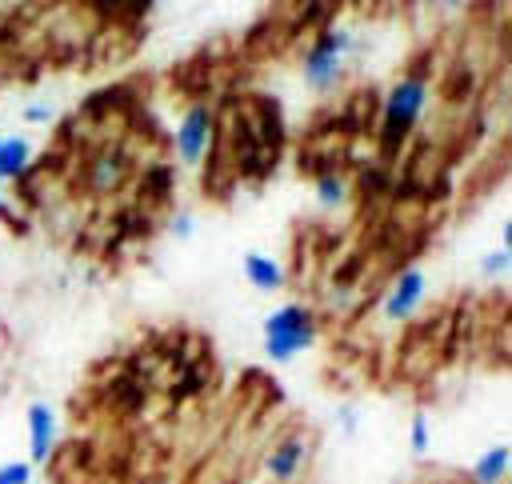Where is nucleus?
<instances>
[{"instance_id": "2eb2a0df", "label": "nucleus", "mask_w": 512, "mask_h": 484, "mask_svg": "<svg viewBox=\"0 0 512 484\" xmlns=\"http://www.w3.org/2000/svg\"><path fill=\"white\" fill-rule=\"evenodd\" d=\"M0 484H32V464L28 460H4L0 464Z\"/></svg>"}, {"instance_id": "6e6552de", "label": "nucleus", "mask_w": 512, "mask_h": 484, "mask_svg": "<svg viewBox=\"0 0 512 484\" xmlns=\"http://www.w3.org/2000/svg\"><path fill=\"white\" fill-rule=\"evenodd\" d=\"M128 172H132V160L124 148H100L84 168V184L92 192H116L128 180Z\"/></svg>"}, {"instance_id": "a211bd4d", "label": "nucleus", "mask_w": 512, "mask_h": 484, "mask_svg": "<svg viewBox=\"0 0 512 484\" xmlns=\"http://www.w3.org/2000/svg\"><path fill=\"white\" fill-rule=\"evenodd\" d=\"M0 220H12V204H8V196H4V184H0Z\"/></svg>"}, {"instance_id": "9d476101", "label": "nucleus", "mask_w": 512, "mask_h": 484, "mask_svg": "<svg viewBox=\"0 0 512 484\" xmlns=\"http://www.w3.org/2000/svg\"><path fill=\"white\" fill-rule=\"evenodd\" d=\"M508 464H512V456H508V444L500 440V444H492V448H484L472 464H468V484H508Z\"/></svg>"}, {"instance_id": "dca6fc26", "label": "nucleus", "mask_w": 512, "mask_h": 484, "mask_svg": "<svg viewBox=\"0 0 512 484\" xmlns=\"http://www.w3.org/2000/svg\"><path fill=\"white\" fill-rule=\"evenodd\" d=\"M28 124H48L52 116H56V108H48V104H24V112H20Z\"/></svg>"}, {"instance_id": "f3484780", "label": "nucleus", "mask_w": 512, "mask_h": 484, "mask_svg": "<svg viewBox=\"0 0 512 484\" xmlns=\"http://www.w3.org/2000/svg\"><path fill=\"white\" fill-rule=\"evenodd\" d=\"M188 232H192V220H188V216H180V220L172 224V236H180V240H184Z\"/></svg>"}, {"instance_id": "f257e3e1", "label": "nucleus", "mask_w": 512, "mask_h": 484, "mask_svg": "<svg viewBox=\"0 0 512 484\" xmlns=\"http://www.w3.org/2000/svg\"><path fill=\"white\" fill-rule=\"evenodd\" d=\"M428 100H432V80L424 68H408L396 84H388V92L380 100V120H376V140L388 160H396L408 148L412 132L420 128V120L428 112Z\"/></svg>"}, {"instance_id": "f03ea898", "label": "nucleus", "mask_w": 512, "mask_h": 484, "mask_svg": "<svg viewBox=\"0 0 512 484\" xmlns=\"http://www.w3.org/2000/svg\"><path fill=\"white\" fill-rule=\"evenodd\" d=\"M320 340V316L304 300H284L260 320V356L272 364H292Z\"/></svg>"}, {"instance_id": "39448f33", "label": "nucleus", "mask_w": 512, "mask_h": 484, "mask_svg": "<svg viewBox=\"0 0 512 484\" xmlns=\"http://www.w3.org/2000/svg\"><path fill=\"white\" fill-rule=\"evenodd\" d=\"M312 456H316V440H312L304 428H292V432H284V436L264 452L260 472H264L272 484H296V480H304Z\"/></svg>"}, {"instance_id": "6ab92c4d", "label": "nucleus", "mask_w": 512, "mask_h": 484, "mask_svg": "<svg viewBox=\"0 0 512 484\" xmlns=\"http://www.w3.org/2000/svg\"><path fill=\"white\" fill-rule=\"evenodd\" d=\"M440 4H444V8H464L468 0H440Z\"/></svg>"}, {"instance_id": "4468645a", "label": "nucleus", "mask_w": 512, "mask_h": 484, "mask_svg": "<svg viewBox=\"0 0 512 484\" xmlns=\"http://www.w3.org/2000/svg\"><path fill=\"white\" fill-rule=\"evenodd\" d=\"M508 268H512V256H508V244H500L496 252H488V256L480 260V272H484L488 280H500V276H508Z\"/></svg>"}, {"instance_id": "9b49d317", "label": "nucleus", "mask_w": 512, "mask_h": 484, "mask_svg": "<svg viewBox=\"0 0 512 484\" xmlns=\"http://www.w3.org/2000/svg\"><path fill=\"white\" fill-rule=\"evenodd\" d=\"M32 172V144L28 136H4L0 144V184H16Z\"/></svg>"}, {"instance_id": "1a4fd4ad", "label": "nucleus", "mask_w": 512, "mask_h": 484, "mask_svg": "<svg viewBox=\"0 0 512 484\" xmlns=\"http://www.w3.org/2000/svg\"><path fill=\"white\" fill-rule=\"evenodd\" d=\"M240 276H244L256 292H280V288L288 284L284 264H280V260H272L268 252H256V248H248V252L240 256Z\"/></svg>"}, {"instance_id": "f8f14e48", "label": "nucleus", "mask_w": 512, "mask_h": 484, "mask_svg": "<svg viewBox=\"0 0 512 484\" xmlns=\"http://www.w3.org/2000/svg\"><path fill=\"white\" fill-rule=\"evenodd\" d=\"M316 200H320L324 208H344V204H348V180H344L336 168H324V172L316 176Z\"/></svg>"}, {"instance_id": "423d86ee", "label": "nucleus", "mask_w": 512, "mask_h": 484, "mask_svg": "<svg viewBox=\"0 0 512 484\" xmlns=\"http://www.w3.org/2000/svg\"><path fill=\"white\" fill-rule=\"evenodd\" d=\"M424 300H428V272L420 264H408L396 272V280L380 296V316L388 324H404L424 308Z\"/></svg>"}, {"instance_id": "0eeeda50", "label": "nucleus", "mask_w": 512, "mask_h": 484, "mask_svg": "<svg viewBox=\"0 0 512 484\" xmlns=\"http://www.w3.org/2000/svg\"><path fill=\"white\" fill-rule=\"evenodd\" d=\"M24 420H28V464L44 468L56 456V444H60V416H56L52 404L32 400L24 408Z\"/></svg>"}, {"instance_id": "ddd939ff", "label": "nucleus", "mask_w": 512, "mask_h": 484, "mask_svg": "<svg viewBox=\"0 0 512 484\" xmlns=\"http://www.w3.org/2000/svg\"><path fill=\"white\" fill-rule=\"evenodd\" d=\"M428 448H432V420L424 412H416L408 420V452L412 456H428Z\"/></svg>"}, {"instance_id": "7ed1b4c3", "label": "nucleus", "mask_w": 512, "mask_h": 484, "mask_svg": "<svg viewBox=\"0 0 512 484\" xmlns=\"http://www.w3.org/2000/svg\"><path fill=\"white\" fill-rule=\"evenodd\" d=\"M348 52H352V32H344V28H324V32L308 44V52H304V60H300V80H304V88L316 92V96L336 92V84H340V76H344V56H348Z\"/></svg>"}, {"instance_id": "20e7f679", "label": "nucleus", "mask_w": 512, "mask_h": 484, "mask_svg": "<svg viewBox=\"0 0 512 484\" xmlns=\"http://www.w3.org/2000/svg\"><path fill=\"white\" fill-rule=\"evenodd\" d=\"M212 140H216V112L208 100H196L184 108L176 132H172V144H176V160L184 168H200L212 152Z\"/></svg>"}, {"instance_id": "aec40b11", "label": "nucleus", "mask_w": 512, "mask_h": 484, "mask_svg": "<svg viewBox=\"0 0 512 484\" xmlns=\"http://www.w3.org/2000/svg\"><path fill=\"white\" fill-rule=\"evenodd\" d=\"M0 144H4V136H0Z\"/></svg>"}]
</instances>
